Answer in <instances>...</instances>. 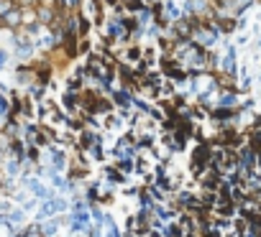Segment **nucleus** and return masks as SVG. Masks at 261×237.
I'll return each instance as SVG.
<instances>
[{
  "label": "nucleus",
  "mask_w": 261,
  "mask_h": 237,
  "mask_svg": "<svg viewBox=\"0 0 261 237\" xmlns=\"http://www.w3.org/2000/svg\"><path fill=\"white\" fill-rule=\"evenodd\" d=\"M238 107H241V95L236 92V89H220L215 110H233V113H238Z\"/></svg>",
  "instance_id": "obj_1"
},
{
  "label": "nucleus",
  "mask_w": 261,
  "mask_h": 237,
  "mask_svg": "<svg viewBox=\"0 0 261 237\" xmlns=\"http://www.w3.org/2000/svg\"><path fill=\"white\" fill-rule=\"evenodd\" d=\"M205 166H210V145L200 143L197 148L192 151V169L200 171V169H205Z\"/></svg>",
  "instance_id": "obj_2"
},
{
  "label": "nucleus",
  "mask_w": 261,
  "mask_h": 237,
  "mask_svg": "<svg viewBox=\"0 0 261 237\" xmlns=\"http://www.w3.org/2000/svg\"><path fill=\"white\" fill-rule=\"evenodd\" d=\"M115 169H118L120 174H123V176H128V174H133V171H136V161H133V158H118Z\"/></svg>",
  "instance_id": "obj_3"
},
{
  "label": "nucleus",
  "mask_w": 261,
  "mask_h": 237,
  "mask_svg": "<svg viewBox=\"0 0 261 237\" xmlns=\"http://www.w3.org/2000/svg\"><path fill=\"white\" fill-rule=\"evenodd\" d=\"M87 237H102V225H90V230H87Z\"/></svg>",
  "instance_id": "obj_4"
},
{
  "label": "nucleus",
  "mask_w": 261,
  "mask_h": 237,
  "mask_svg": "<svg viewBox=\"0 0 261 237\" xmlns=\"http://www.w3.org/2000/svg\"><path fill=\"white\" fill-rule=\"evenodd\" d=\"M21 237H44V232H41L39 227H31V230H26Z\"/></svg>",
  "instance_id": "obj_5"
},
{
  "label": "nucleus",
  "mask_w": 261,
  "mask_h": 237,
  "mask_svg": "<svg viewBox=\"0 0 261 237\" xmlns=\"http://www.w3.org/2000/svg\"><path fill=\"white\" fill-rule=\"evenodd\" d=\"M57 230H59V222H49V225H46L41 232H44V235H54Z\"/></svg>",
  "instance_id": "obj_6"
},
{
  "label": "nucleus",
  "mask_w": 261,
  "mask_h": 237,
  "mask_svg": "<svg viewBox=\"0 0 261 237\" xmlns=\"http://www.w3.org/2000/svg\"><path fill=\"white\" fill-rule=\"evenodd\" d=\"M246 41H249V36H238V41H236V49H238V46L243 49V46H246Z\"/></svg>",
  "instance_id": "obj_7"
},
{
  "label": "nucleus",
  "mask_w": 261,
  "mask_h": 237,
  "mask_svg": "<svg viewBox=\"0 0 261 237\" xmlns=\"http://www.w3.org/2000/svg\"><path fill=\"white\" fill-rule=\"evenodd\" d=\"M256 82H259V84H261V74H259V77H256Z\"/></svg>",
  "instance_id": "obj_8"
},
{
  "label": "nucleus",
  "mask_w": 261,
  "mask_h": 237,
  "mask_svg": "<svg viewBox=\"0 0 261 237\" xmlns=\"http://www.w3.org/2000/svg\"><path fill=\"white\" fill-rule=\"evenodd\" d=\"M210 3H220V0H210Z\"/></svg>",
  "instance_id": "obj_9"
}]
</instances>
